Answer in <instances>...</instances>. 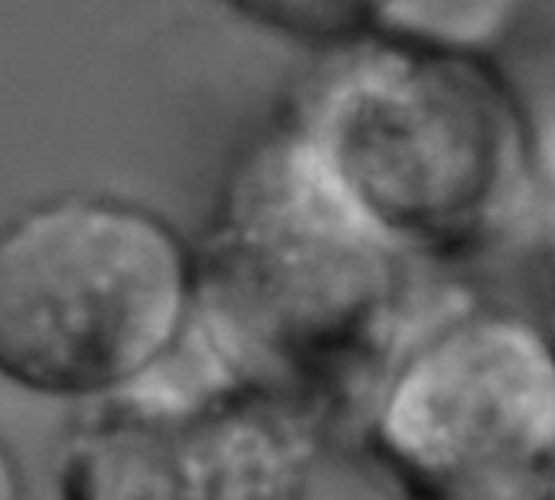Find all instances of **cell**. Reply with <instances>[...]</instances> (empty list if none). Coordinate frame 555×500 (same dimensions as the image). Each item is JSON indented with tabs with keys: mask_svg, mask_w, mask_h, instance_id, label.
Listing matches in <instances>:
<instances>
[{
	"mask_svg": "<svg viewBox=\"0 0 555 500\" xmlns=\"http://www.w3.org/2000/svg\"><path fill=\"white\" fill-rule=\"evenodd\" d=\"M405 259L295 125L229 177L196 248V324L314 422H347L409 331Z\"/></svg>",
	"mask_w": 555,
	"mask_h": 500,
	"instance_id": "cell-1",
	"label": "cell"
},
{
	"mask_svg": "<svg viewBox=\"0 0 555 500\" xmlns=\"http://www.w3.org/2000/svg\"><path fill=\"white\" fill-rule=\"evenodd\" d=\"M363 43L321 82L298 128L409 256L474 248L522 177L513 102L470 53L399 37Z\"/></svg>",
	"mask_w": 555,
	"mask_h": 500,
	"instance_id": "cell-2",
	"label": "cell"
},
{
	"mask_svg": "<svg viewBox=\"0 0 555 500\" xmlns=\"http://www.w3.org/2000/svg\"><path fill=\"white\" fill-rule=\"evenodd\" d=\"M196 248L160 213L60 193L0 222V376L102 399L177 350L196 318Z\"/></svg>",
	"mask_w": 555,
	"mask_h": 500,
	"instance_id": "cell-3",
	"label": "cell"
},
{
	"mask_svg": "<svg viewBox=\"0 0 555 500\" xmlns=\"http://www.w3.org/2000/svg\"><path fill=\"white\" fill-rule=\"evenodd\" d=\"M402 500H555V337L506 311L412 328L347 415Z\"/></svg>",
	"mask_w": 555,
	"mask_h": 500,
	"instance_id": "cell-4",
	"label": "cell"
},
{
	"mask_svg": "<svg viewBox=\"0 0 555 500\" xmlns=\"http://www.w3.org/2000/svg\"><path fill=\"white\" fill-rule=\"evenodd\" d=\"M314 428L193 318L141 380L79 402L53 480L60 500H311Z\"/></svg>",
	"mask_w": 555,
	"mask_h": 500,
	"instance_id": "cell-5",
	"label": "cell"
},
{
	"mask_svg": "<svg viewBox=\"0 0 555 500\" xmlns=\"http://www.w3.org/2000/svg\"><path fill=\"white\" fill-rule=\"evenodd\" d=\"M235 17L308 47H344L379 34L396 0H219Z\"/></svg>",
	"mask_w": 555,
	"mask_h": 500,
	"instance_id": "cell-6",
	"label": "cell"
},
{
	"mask_svg": "<svg viewBox=\"0 0 555 500\" xmlns=\"http://www.w3.org/2000/svg\"><path fill=\"white\" fill-rule=\"evenodd\" d=\"M522 0H396L379 34L454 50L477 53L503 37Z\"/></svg>",
	"mask_w": 555,
	"mask_h": 500,
	"instance_id": "cell-7",
	"label": "cell"
},
{
	"mask_svg": "<svg viewBox=\"0 0 555 500\" xmlns=\"http://www.w3.org/2000/svg\"><path fill=\"white\" fill-rule=\"evenodd\" d=\"M0 500H30L24 464L4 435H0Z\"/></svg>",
	"mask_w": 555,
	"mask_h": 500,
	"instance_id": "cell-8",
	"label": "cell"
},
{
	"mask_svg": "<svg viewBox=\"0 0 555 500\" xmlns=\"http://www.w3.org/2000/svg\"><path fill=\"white\" fill-rule=\"evenodd\" d=\"M545 282H548V318L542 324L555 337V200L548 203V222H545Z\"/></svg>",
	"mask_w": 555,
	"mask_h": 500,
	"instance_id": "cell-9",
	"label": "cell"
}]
</instances>
